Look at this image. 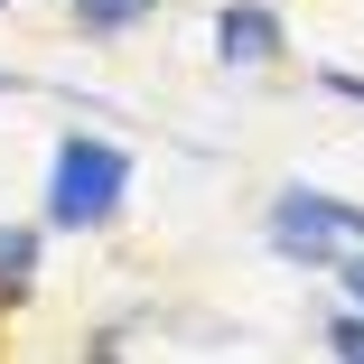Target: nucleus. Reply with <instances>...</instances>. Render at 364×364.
I'll return each instance as SVG.
<instances>
[{"instance_id": "7ed1b4c3", "label": "nucleus", "mask_w": 364, "mask_h": 364, "mask_svg": "<svg viewBox=\"0 0 364 364\" xmlns=\"http://www.w3.org/2000/svg\"><path fill=\"white\" fill-rule=\"evenodd\" d=\"M280 234H364V205H336V196H280V215H271Z\"/></svg>"}, {"instance_id": "1a4fd4ad", "label": "nucleus", "mask_w": 364, "mask_h": 364, "mask_svg": "<svg viewBox=\"0 0 364 364\" xmlns=\"http://www.w3.org/2000/svg\"><path fill=\"white\" fill-rule=\"evenodd\" d=\"M0 85H10V75H0Z\"/></svg>"}, {"instance_id": "423d86ee", "label": "nucleus", "mask_w": 364, "mask_h": 364, "mask_svg": "<svg viewBox=\"0 0 364 364\" xmlns=\"http://www.w3.org/2000/svg\"><path fill=\"white\" fill-rule=\"evenodd\" d=\"M327 346H336V355H355V364H364V318H336V327H327Z\"/></svg>"}, {"instance_id": "f03ea898", "label": "nucleus", "mask_w": 364, "mask_h": 364, "mask_svg": "<svg viewBox=\"0 0 364 364\" xmlns=\"http://www.w3.org/2000/svg\"><path fill=\"white\" fill-rule=\"evenodd\" d=\"M215 47H225L234 65H271V56H280V19L243 0V10H225V19H215Z\"/></svg>"}, {"instance_id": "39448f33", "label": "nucleus", "mask_w": 364, "mask_h": 364, "mask_svg": "<svg viewBox=\"0 0 364 364\" xmlns=\"http://www.w3.org/2000/svg\"><path fill=\"white\" fill-rule=\"evenodd\" d=\"M140 10H150V0H75V19H85L94 38H112V28H131Z\"/></svg>"}, {"instance_id": "f257e3e1", "label": "nucleus", "mask_w": 364, "mask_h": 364, "mask_svg": "<svg viewBox=\"0 0 364 364\" xmlns=\"http://www.w3.org/2000/svg\"><path fill=\"white\" fill-rule=\"evenodd\" d=\"M122 178H131V159L112 150V140H65V150H56V187H47V215H56V225H112Z\"/></svg>"}, {"instance_id": "0eeeda50", "label": "nucleus", "mask_w": 364, "mask_h": 364, "mask_svg": "<svg viewBox=\"0 0 364 364\" xmlns=\"http://www.w3.org/2000/svg\"><path fill=\"white\" fill-rule=\"evenodd\" d=\"M327 85H336V94H355V103H364V75H327Z\"/></svg>"}, {"instance_id": "6e6552de", "label": "nucleus", "mask_w": 364, "mask_h": 364, "mask_svg": "<svg viewBox=\"0 0 364 364\" xmlns=\"http://www.w3.org/2000/svg\"><path fill=\"white\" fill-rule=\"evenodd\" d=\"M346 289H355V299H364V262H346Z\"/></svg>"}, {"instance_id": "20e7f679", "label": "nucleus", "mask_w": 364, "mask_h": 364, "mask_svg": "<svg viewBox=\"0 0 364 364\" xmlns=\"http://www.w3.org/2000/svg\"><path fill=\"white\" fill-rule=\"evenodd\" d=\"M28 271H38V234L28 225H0V299H19Z\"/></svg>"}]
</instances>
